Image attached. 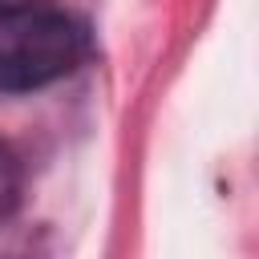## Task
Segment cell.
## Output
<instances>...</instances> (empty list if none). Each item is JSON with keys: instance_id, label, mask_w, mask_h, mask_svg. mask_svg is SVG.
I'll return each instance as SVG.
<instances>
[{"instance_id": "cell-2", "label": "cell", "mask_w": 259, "mask_h": 259, "mask_svg": "<svg viewBox=\"0 0 259 259\" xmlns=\"http://www.w3.org/2000/svg\"><path fill=\"white\" fill-rule=\"evenodd\" d=\"M28 4H32V0H0V20H8V16H20Z\"/></svg>"}, {"instance_id": "cell-1", "label": "cell", "mask_w": 259, "mask_h": 259, "mask_svg": "<svg viewBox=\"0 0 259 259\" xmlns=\"http://www.w3.org/2000/svg\"><path fill=\"white\" fill-rule=\"evenodd\" d=\"M85 53L81 28L65 12H32L0 20V89L32 93L77 69Z\"/></svg>"}]
</instances>
